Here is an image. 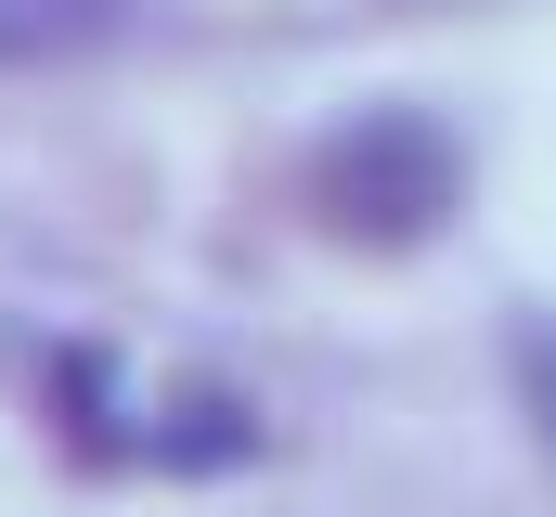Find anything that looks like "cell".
Here are the masks:
<instances>
[{
  "label": "cell",
  "mask_w": 556,
  "mask_h": 517,
  "mask_svg": "<svg viewBox=\"0 0 556 517\" xmlns=\"http://www.w3.org/2000/svg\"><path fill=\"white\" fill-rule=\"evenodd\" d=\"M311 220L350 234V247H427L453 207H466V142L415 104H363L311 142Z\"/></svg>",
  "instance_id": "obj_1"
},
{
  "label": "cell",
  "mask_w": 556,
  "mask_h": 517,
  "mask_svg": "<svg viewBox=\"0 0 556 517\" xmlns=\"http://www.w3.org/2000/svg\"><path fill=\"white\" fill-rule=\"evenodd\" d=\"M130 0H0V65H65L91 39H117Z\"/></svg>",
  "instance_id": "obj_2"
},
{
  "label": "cell",
  "mask_w": 556,
  "mask_h": 517,
  "mask_svg": "<svg viewBox=\"0 0 556 517\" xmlns=\"http://www.w3.org/2000/svg\"><path fill=\"white\" fill-rule=\"evenodd\" d=\"M505 376H518V414H531V440L556 453V311H518V337H505Z\"/></svg>",
  "instance_id": "obj_3"
}]
</instances>
